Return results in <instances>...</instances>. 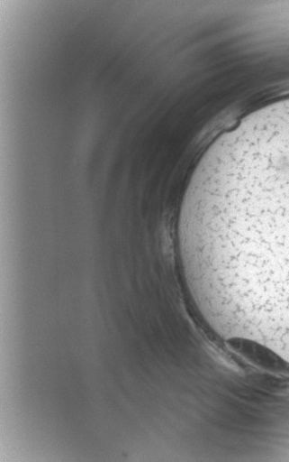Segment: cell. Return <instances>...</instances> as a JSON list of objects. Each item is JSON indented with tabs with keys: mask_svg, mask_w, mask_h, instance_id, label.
I'll return each instance as SVG.
<instances>
[{
	"mask_svg": "<svg viewBox=\"0 0 289 462\" xmlns=\"http://www.w3.org/2000/svg\"><path fill=\"white\" fill-rule=\"evenodd\" d=\"M183 240L244 312L289 328V122L213 161L193 195Z\"/></svg>",
	"mask_w": 289,
	"mask_h": 462,
	"instance_id": "6da1fadb",
	"label": "cell"
}]
</instances>
